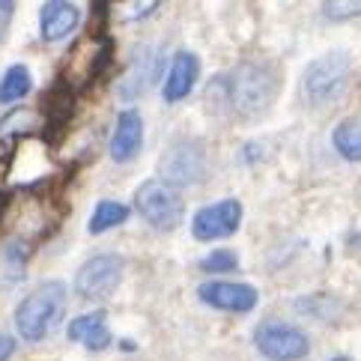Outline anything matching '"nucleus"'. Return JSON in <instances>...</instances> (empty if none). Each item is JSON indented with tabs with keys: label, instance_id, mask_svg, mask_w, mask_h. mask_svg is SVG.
I'll return each mask as SVG.
<instances>
[{
	"label": "nucleus",
	"instance_id": "obj_20",
	"mask_svg": "<svg viewBox=\"0 0 361 361\" xmlns=\"http://www.w3.org/2000/svg\"><path fill=\"white\" fill-rule=\"evenodd\" d=\"M236 266H239V257L233 251L218 248V251L206 254L200 260V272H206V275H224V272H233Z\"/></svg>",
	"mask_w": 361,
	"mask_h": 361
},
{
	"label": "nucleus",
	"instance_id": "obj_8",
	"mask_svg": "<svg viewBox=\"0 0 361 361\" xmlns=\"http://www.w3.org/2000/svg\"><path fill=\"white\" fill-rule=\"evenodd\" d=\"M239 224H242V203L236 197H227L197 209L195 218H191V233L200 242H215L233 236Z\"/></svg>",
	"mask_w": 361,
	"mask_h": 361
},
{
	"label": "nucleus",
	"instance_id": "obj_5",
	"mask_svg": "<svg viewBox=\"0 0 361 361\" xmlns=\"http://www.w3.org/2000/svg\"><path fill=\"white\" fill-rule=\"evenodd\" d=\"M254 346L269 361H302L311 353L307 334L287 319H266L254 331Z\"/></svg>",
	"mask_w": 361,
	"mask_h": 361
},
{
	"label": "nucleus",
	"instance_id": "obj_19",
	"mask_svg": "<svg viewBox=\"0 0 361 361\" xmlns=\"http://www.w3.org/2000/svg\"><path fill=\"white\" fill-rule=\"evenodd\" d=\"M27 257H30V248L21 245V242H9L4 248V263H6L4 272H6L9 283H16V281H21L24 275H27Z\"/></svg>",
	"mask_w": 361,
	"mask_h": 361
},
{
	"label": "nucleus",
	"instance_id": "obj_10",
	"mask_svg": "<svg viewBox=\"0 0 361 361\" xmlns=\"http://www.w3.org/2000/svg\"><path fill=\"white\" fill-rule=\"evenodd\" d=\"M78 24H81V9L72 0H45L39 6V36L48 45L69 39L78 30Z\"/></svg>",
	"mask_w": 361,
	"mask_h": 361
},
{
	"label": "nucleus",
	"instance_id": "obj_6",
	"mask_svg": "<svg viewBox=\"0 0 361 361\" xmlns=\"http://www.w3.org/2000/svg\"><path fill=\"white\" fill-rule=\"evenodd\" d=\"M123 281V257L120 254H96L75 272L72 290L87 302L108 299Z\"/></svg>",
	"mask_w": 361,
	"mask_h": 361
},
{
	"label": "nucleus",
	"instance_id": "obj_3",
	"mask_svg": "<svg viewBox=\"0 0 361 361\" xmlns=\"http://www.w3.org/2000/svg\"><path fill=\"white\" fill-rule=\"evenodd\" d=\"M353 81V57L346 51H329V54L317 57L302 75V96L307 105L322 108L331 102L343 99Z\"/></svg>",
	"mask_w": 361,
	"mask_h": 361
},
{
	"label": "nucleus",
	"instance_id": "obj_4",
	"mask_svg": "<svg viewBox=\"0 0 361 361\" xmlns=\"http://www.w3.org/2000/svg\"><path fill=\"white\" fill-rule=\"evenodd\" d=\"M135 209L140 212V218H144L152 230H161V233L179 227L183 218H185L183 195H179L173 185L161 183V179H147V183L137 185Z\"/></svg>",
	"mask_w": 361,
	"mask_h": 361
},
{
	"label": "nucleus",
	"instance_id": "obj_7",
	"mask_svg": "<svg viewBox=\"0 0 361 361\" xmlns=\"http://www.w3.org/2000/svg\"><path fill=\"white\" fill-rule=\"evenodd\" d=\"M206 176V149L197 140H176L161 156V183L167 185H195Z\"/></svg>",
	"mask_w": 361,
	"mask_h": 361
},
{
	"label": "nucleus",
	"instance_id": "obj_1",
	"mask_svg": "<svg viewBox=\"0 0 361 361\" xmlns=\"http://www.w3.org/2000/svg\"><path fill=\"white\" fill-rule=\"evenodd\" d=\"M215 96H221L224 105L239 117L254 120L272 108L278 96V69L266 60H245L209 87V99Z\"/></svg>",
	"mask_w": 361,
	"mask_h": 361
},
{
	"label": "nucleus",
	"instance_id": "obj_2",
	"mask_svg": "<svg viewBox=\"0 0 361 361\" xmlns=\"http://www.w3.org/2000/svg\"><path fill=\"white\" fill-rule=\"evenodd\" d=\"M69 290L63 281H45L33 287L16 307V329L27 343H39L66 317Z\"/></svg>",
	"mask_w": 361,
	"mask_h": 361
},
{
	"label": "nucleus",
	"instance_id": "obj_17",
	"mask_svg": "<svg viewBox=\"0 0 361 361\" xmlns=\"http://www.w3.org/2000/svg\"><path fill=\"white\" fill-rule=\"evenodd\" d=\"M331 144L341 152V159L361 161V120H355V117L341 120L338 128H334V135H331Z\"/></svg>",
	"mask_w": 361,
	"mask_h": 361
},
{
	"label": "nucleus",
	"instance_id": "obj_23",
	"mask_svg": "<svg viewBox=\"0 0 361 361\" xmlns=\"http://www.w3.org/2000/svg\"><path fill=\"white\" fill-rule=\"evenodd\" d=\"M12 353H16V338L6 331H0V361H9Z\"/></svg>",
	"mask_w": 361,
	"mask_h": 361
},
{
	"label": "nucleus",
	"instance_id": "obj_13",
	"mask_svg": "<svg viewBox=\"0 0 361 361\" xmlns=\"http://www.w3.org/2000/svg\"><path fill=\"white\" fill-rule=\"evenodd\" d=\"M197 78H200V60L191 51H176L164 75V102L167 105L183 102L197 87Z\"/></svg>",
	"mask_w": 361,
	"mask_h": 361
},
{
	"label": "nucleus",
	"instance_id": "obj_14",
	"mask_svg": "<svg viewBox=\"0 0 361 361\" xmlns=\"http://www.w3.org/2000/svg\"><path fill=\"white\" fill-rule=\"evenodd\" d=\"M69 341L75 343H81L84 350L90 353H102V350H108L111 346V331L105 326V311H90V314H81V317H75L69 322Z\"/></svg>",
	"mask_w": 361,
	"mask_h": 361
},
{
	"label": "nucleus",
	"instance_id": "obj_21",
	"mask_svg": "<svg viewBox=\"0 0 361 361\" xmlns=\"http://www.w3.org/2000/svg\"><path fill=\"white\" fill-rule=\"evenodd\" d=\"M322 16L329 21L361 18V0H322Z\"/></svg>",
	"mask_w": 361,
	"mask_h": 361
},
{
	"label": "nucleus",
	"instance_id": "obj_18",
	"mask_svg": "<svg viewBox=\"0 0 361 361\" xmlns=\"http://www.w3.org/2000/svg\"><path fill=\"white\" fill-rule=\"evenodd\" d=\"M36 126H39L36 111L18 108V111H12L0 120V140H4V144H16L18 137H27L30 132H36Z\"/></svg>",
	"mask_w": 361,
	"mask_h": 361
},
{
	"label": "nucleus",
	"instance_id": "obj_16",
	"mask_svg": "<svg viewBox=\"0 0 361 361\" xmlns=\"http://www.w3.org/2000/svg\"><path fill=\"white\" fill-rule=\"evenodd\" d=\"M128 215H132V209H128L126 203H120V200H102L93 209V215H90V221H87L90 236H102V233H108V230L126 224Z\"/></svg>",
	"mask_w": 361,
	"mask_h": 361
},
{
	"label": "nucleus",
	"instance_id": "obj_12",
	"mask_svg": "<svg viewBox=\"0 0 361 361\" xmlns=\"http://www.w3.org/2000/svg\"><path fill=\"white\" fill-rule=\"evenodd\" d=\"M159 72H161V57H159L152 48H137V54L132 57L126 75H123L120 84H117L120 96H123L126 102L137 99L140 93H144V90H149L152 81L159 78Z\"/></svg>",
	"mask_w": 361,
	"mask_h": 361
},
{
	"label": "nucleus",
	"instance_id": "obj_9",
	"mask_svg": "<svg viewBox=\"0 0 361 361\" xmlns=\"http://www.w3.org/2000/svg\"><path fill=\"white\" fill-rule=\"evenodd\" d=\"M197 295L203 305L230 314H248L260 302V295H257L251 283H233V281H206L197 287Z\"/></svg>",
	"mask_w": 361,
	"mask_h": 361
},
{
	"label": "nucleus",
	"instance_id": "obj_25",
	"mask_svg": "<svg viewBox=\"0 0 361 361\" xmlns=\"http://www.w3.org/2000/svg\"><path fill=\"white\" fill-rule=\"evenodd\" d=\"M355 245H361V236H358V239H355Z\"/></svg>",
	"mask_w": 361,
	"mask_h": 361
},
{
	"label": "nucleus",
	"instance_id": "obj_11",
	"mask_svg": "<svg viewBox=\"0 0 361 361\" xmlns=\"http://www.w3.org/2000/svg\"><path fill=\"white\" fill-rule=\"evenodd\" d=\"M140 147H144V117L135 108L120 111L117 126H114V137H111V159L117 164H128L137 159Z\"/></svg>",
	"mask_w": 361,
	"mask_h": 361
},
{
	"label": "nucleus",
	"instance_id": "obj_15",
	"mask_svg": "<svg viewBox=\"0 0 361 361\" xmlns=\"http://www.w3.org/2000/svg\"><path fill=\"white\" fill-rule=\"evenodd\" d=\"M33 90V75L24 63H12V66L0 75V105H16V102L27 99Z\"/></svg>",
	"mask_w": 361,
	"mask_h": 361
},
{
	"label": "nucleus",
	"instance_id": "obj_22",
	"mask_svg": "<svg viewBox=\"0 0 361 361\" xmlns=\"http://www.w3.org/2000/svg\"><path fill=\"white\" fill-rule=\"evenodd\" d=\"M12 16H16V0H0V42L12 24Z\"/></svg>",
	"mask_w": 361,
	"mask_h": 361
},
{
	"label": "nucleus",
	"instance_id": "obj_24",
	"mask_svg": "<svg viewBox=\"0 0 361 361\" xmlns=\"http://www.w3.org/2000/svg\"><path fill=\"white\" fill-rule=\"evenodd\" d=\"M329 361H350V358H346V355H338V358H329Z\"/></svg>",
	"mask_w": 361,
	"mask_h": 361
}]
</instances>
